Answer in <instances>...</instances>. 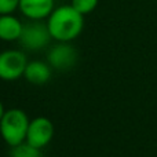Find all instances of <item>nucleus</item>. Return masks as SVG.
<instances>
[{
  "label": "nucleus",
  "instance_id": "12",
  "mask_svg": "<svg viewBox=\"0 0 157 157\" xmlns=\"http://www.w3.org/2000/svg\"><path fill=\"white\" fill-rule=\"evenodd\" d=\"M21 0H0V15H8L13 14L19 8Z\"/></svg>",
  "mask_w": 157,
  "mask_h": 157
},
{
  "label": "nucleus",
  "instance_id": "4",
  "mask_svg": "<svg viewBox=\"0 0 157 157\" xmlns=\"http://www.w3.org/2000/svg\"><path fill=\"white\" fill-rule=\"evenodd\" d=\"M26 65V55L19 50H6L0 52V78L6 81H14L22 77Z\"/></svg>",
  "mask_w": 157,
  "mask_h": 157
},
{
  "label": "nucleus",
  "instance_id": "1",
  "mask_svg": "<svg viewBox=\"0 0 157 157\" xmlns=\"http://www.w3.org/2000/svg\"><path fill=\"white\" fill-rule=\"evenodd\" d=\"M84 15L75 10L71 4L54 8L51 15L47 18L51 37L61 43H69L75 40L84 28Z\"/></svg>",
  "mask_w": 157,
  "mask_h": 157
},
{
  "label": "nucleus",
  "instance_id": "2",
  "mask_svg": "<svg viewBox=\"0 0 157 157\" xmlns=\"http://www.w3.org/2000/svg\"><path fill=\"white\" fill-rule=\"evenodd\" d=\"M29 123L28 114L21 109L6 110L0 120V135L3 141L11 147L25 142Z\"/></svg>",
  "mask_w": 157,
  "mask_h": 157
},
{
  "label": "nucleus",
  "instance_id": "5",
  "mask_svg": "<svg viewBox=\"0 0 157 157\" xmlns=\"http://www.w3.org/2000/svg\"><path fill=\"white\" fill-rule=\"evenodd\" d=\"M54 136V124L47 117H36L30 120L26 134V142L37 149H43Z\"/></svg>",
  "mask_w": 157,
  "mask_h": 157
},
{
  "label": "nucleus",
  "instance_id": "6",
  "mask_svg": "<svg viewBox=\"0 0 157 157\" xmlns=\"http://www.w3.org/2000/svg\"><path fill=\"white\" fill-rule=\"evenodd\" d=\"M77 51L73 46L69 43H61L55 44L47 54V61L50 66L57 71H68L73 68L77 62Z\"/></svg>",
  "mask_w": 157,
  "mask_h": 157
},
{
  "label": "nucleus",
  "instance_id": "10",
  "mask_svg": "<svg viewBox=\"0 0 157 157\" xmlns=\"http://www.w3.org/2000/svg\"><path fill=\"white\" fill-rule=\"evenodd\" d=\"M41 149L32 146L26 141L11 147L10 157H41Z\"/></svg>",
  "mask_w": 157,
  "mask_h": 157
},
{
  "label": "nucleus",
  "instance_id": "11",
  "mask_svg": "<svg viewBox=\"0 0 157 157\" xmlns=\"http://www.w3.org/2000/svg\"><path fill=\"white\" fill-rule=\"evenodd\" d=\"M98 2L99 0H72L71 6L75 10H77L81 15H87V14H91L97 8Z\"/></svg>",
  "mask_w": 157,
  "mask_h": 157
},
{
  "label": "nucleus",
  "instance_id": "8",
  "mask_svg": "<svg viewBox=\"0 0 157 157\" xmlns=\"http://www.w3.org/2000/svg\"><path fill=\"white\" fill-rule=\"evenodd\" d=\"M51 66L41 61H30L25 69L24 77L35 86H43L51 78Z\"/></svg>",
  "mask_w": 157,
  "mask_h": 157
},
{
  "label": "nucleus",
  "instance_id": "7",
  "mask_svg": "<svg viewBox=\"0 0 157 157\" xmlns=\"http://www.w3.org/2000/svg\"><path fill=\"white\" fill-rule=\"evenodd\" d=\"M19 10L30 21H41L54 11V0H21Z\"/></svg>",
  "mask_w": 157,
  "mask_h": 157
},
{
  "label": "nucleus",
  "instance_id": "13",
  "mask_svg": "<svg viewBox=\"0 0 157 157\" xmlns=\"http://www.w3.org/2000/svg\"><path fill=\"white\" fill-rule=\"evenodd\" d=\"M4 113H6V110H4V106H3L2 101H0V120H2V117L4 116Z\"/></svg>",
  "mask_w": 157,
  "mask_h": 157
},
{
  "label": "nucleus",
  "instance_id": "9",
  "mask_svg": "<svg viewBox=\"0 0 157 157\" xmlns=\"http://www.w3.org/2000/svg\"><path fill=\"white\" fill-rule=\"evenodd\" d=\"M24 29V24L13 14L0 15V40L15 41L19 40Z\"/></svg>",
  "mask_w": 157,
  "mask_h": 157
},
{
  "label": "nucleus",
  "instance_id": "3",
  "mask_svg": "<svg viewBox=\"0 0 157 157\" xmlns=\"http://www.w3.org/2000/svg\"><path fill=\"white\" fill-rule=\"evenodd\" d=\"M51 39L52 37L47 22L43 24L41 21H30L24 25L19 43L22 44L24 48L30 50V51H37V50L44 48Z\"/></svg>",
  "mask_w": 157,
  "mask_h": 157
}]
</instances>
